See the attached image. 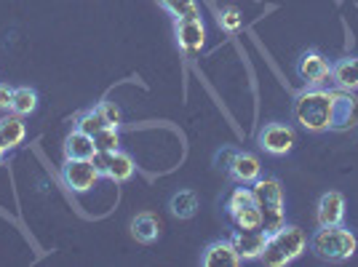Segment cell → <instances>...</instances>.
<instances>
[{
    "instance_id": "cell-1",
    "label": "cell",
    "mask_w": 358,
    "mask_h": 267,
    "mask_svg": "<svg viewBox=\"0 0 358 267\" xmlns=\"http://www.w3.org/2000/svg\"><path fill=\"white\" fill-rule=\"evenodd\" d=\"M294 120L305 131L324 134L331 131V91L321 89V86H310L294 99Z\"/></svg>"
},
{
    "instance_id": "cell-2",
    "label": "cell",
    "mask_w": 358,
    "mask_h": 267,
    "mask_svg": "<svg viewBox=\"0 0 358 267\" xmlns=\"http://www.w3.org/2000/svg\"><path fill=\"white\" fill-rule=\"evenodd\" d=\"M308 246H310V240L305 236V230H299L297 224H284L281 230L268 236L259 262L265 267H286L308 252Z\"/></svg>"
},
{
    "instance_id": "cell-3",
    "label": "cell",
    "mask_w": 358,
    "mask_h": 267,
    "mask_svg": "<svg viewBox=\"0 0 358 267\" xmlns=\"http://www.w3.org/2000/svg\"><path fill=\"white\" fill-rule=\"evenodd\" d=\"M254 206L262 214V230L275 233L286 224V208H284V187L275 177H259L252 185Z\"/></svg>"
},
{
    "instance_id": "cell-4",
    "label": "cell",
    "mask_w": 358,
    "mask_h": 267,
    "mask_svg": "<svg viewBox=\"0 0 358 267\" xmlns=\"http://www.w3.org/2000/svg\"><path fill=\"white\" fill-rule=\"evenodd\" d=\"M358 249V240L353 230H348L345 224H329V227H318L310 238V252L318 259L327 262H345L350 259Z\"/></svg>"
},
{
    "instance_id": "cell-5",
    "label": "cell",
    "mask_w": 358,
    "mask_h": 267,
    "mask_svg": "<svg viewBox=\"0 0 358 267\" xmlns=\"http://www.w3.org/2000/svg\"><path fill=\"white\" fill-rule=\"evenodd\" d=\"M94 166H96V171H99V177H107L110 182H115V185H123V182H129V179L134 177V158L129 155V152H123V150H113V152H99L96 150V155L91 158Z\"/></svg>"
},
{
    "instance_id": "cell-6",
    "label": "cell",
    "mask_w": 358,
    "mask_h": 267,
    "mask_svg": "<svg viewBox=\"0 0 358 267\" xmlns=\"http://www.w3.org/2000/svg\"><path fill=\"white\" fill-rule=\"evenodd\" d=\"M358 126L356 91L331 89V131H350Z\"/></svg>"
},
{
    "instance_id": "cell-7",
    "label": "cell",
    "mask_w": 358,
    "mask_h": 267,
    "mask_svg": "<svg viewBox=\"0 0 358 267\" xmlns=\"http://www.w3.org/2000/svg\"><path fill=\"white\" fill-rule=\"evenodd\" d=\"M257 142H259V147L265 150L268 155L281 158V155H289V152L294 150L297 134H294V129H292L289 123H268V126L259 131Z\"/></svg>"
},
{
    "instance_id": "cell-8",
    "label": "cell",
    "mask_w": 358,
    "mask_h": 267,
    "mask_svg": "<svg viewBox=\"0 0 358 267\" xmlns=\"http://www.w3.org/2000/svg\"><path fill=\"white\" fill-rule=\"evenodd\" d=\"M62 182L70 193H89L91 187L99 182V171L94 161H70L64 158L62 166Z\"/></svg>"
},
{
    "instance_id": "cell-9",
    "label": "cell",
    "mask_w": 358,
    "mask_h": 267,
    "mask_svg": "<svg viewBox=\"0 0 358 267\" xmlns=\"http://www.w3.org/2000/svg\"><path fill=\"white\" fill-rule=\"evenodd\" d=\"M174 35L185 54H198L206 45V24L203 19H177L174 22Z\"/></svg>"
},
{
    "instance_id": "cell-10",
    "label": "cell",
    "mask_w": 358,
    "mask_h": 267,
    "mask_svg": "<svg viewBox=\"0 0 358 267\" xmlns=\"http://www.w3.org/2000/svg\"><path fill=\"white\" fill-rule=\"evenodd\" d=\"M297 75L308 86H321L331 78V62L318 51H305L297 62Z\"/></svg>"
},
{
    "instance_id": "cell-11",
    "label": "cell",
    "mask_w": 358,
    "mask_h": 267,
    "mask_svg": "<svg viewBox=\"0 0 358 267\" xmlns=\"http://www.w3.org/2000/svg\"><path fill=\"white\" fill-rule=\"evenodd\" d=\"M233 246H236V252H238L241 262H254V259H259L262 252H265V243H268V233L265 230H233Z\"/></svg>"
},
{
    "instance_id": "cell-12",
    "label": "cell",
    "mask_w": 358,
    "mask_h": 267,
    "mask_svg": "<svg viewBox=\"0 0 358 267\" xmlns=\"http://www.w3.org/2000/svg\"><path fill=\"white\" fill-rule=\"evenodd\" d=\"M315 222L318 227H329V224H343L345 222V198L337 190H329L321 195L318 206H315Z\"/></svg>"
},
{
    "instance_id": "cell-13",
    "label": "cell",
    "mask_w": 358,
    "mask_h": 267,
    "mask_svg": "<svg viewBox=\"0 0 358 267\" xmlns=\"http://www.w3.org/2000/svg\"><path fill=\"white\" fill-rule=\"evenodd\" d=\"M227 174L238 185H254L257 179L262 177V164H259V158L254 152H236Z\"/></svg>"
},
{
    "instance_id": "cell-14",
    "label": "cell",
    "mask_w": 358,
    "mask_h": 267,
    "mask_svg": "<svg viewBox=\"0 0 358 267\" xmlns=\"http://www.w3.org/2000/svg\"><path fill=\"white\" fill-rule=\"evenodd\" d=\"M201 262L206 267H236L241 265V257L233 246V240H214L211 246H206Z\"/></svg>"
},
{
    "instance_id": "cell-15",
    "label": "cell",
    "mask_w": 358,
    "mask_h": 267,
    "mask_svg": "<svg viewBox=\"0 0 358 267\" xmlns=\"http://www.w3.org/2000/svg\"><path fill=\"white\" fill-rule=\"evenodd\" d=\"M96 155V145H94V136H89L80 129H73L64 139V158L70 161H91Z\"/></svg>"
},
{
    "instance_id": "cell-16",
    "label": "cell",
    "mask_w": 358,
    "mask_h": 267,
    "mask_svg": "<svg viewBox=\"0 0 358 267\" xmlns=\"http://www.w3.org/2000/svg\"><path fill=\"white\" fill-rule=\"evenodd\" d=\"M27 136V126H24V118L22 115H14L8 113L6 118H0V147L6 150H16Z\"/></svg>"
},
{
    "instance_id": "cell-17",
    "label": "cell",
    "mask_w": 358,
    "mask_h": 267,
    "mask_svg": "<svg viewBox=\"0 0 358 267\" xmlns=\"http://www.w3.org/2000/svg\"><path fill=\"white\" fill-rule=\"evenodd\" d=\"M331 80L337 89L358 91V57H345V59L331 64Z\"/></svg>"
},
{
    "instance_id": "cell-18",
    "label": "cell",
    "mask_w": 358,
    "mask_h": 267,
    "mask_svg": "<svg viewBox=\"0 0 358 267\" xmlns=\"http://www.w3.org/2000/svg\"><path fill=\"white\" fill-rule=\"evenodd\" d=\"M131 236L139 240V243H155L158 236H161V222L155 214L150 211H142L131 219Z\"/></svg>"
},
{
    "instance_id": "cell-19",
    "label": "cell",
    "mask_w": 358,
    "mask_h": 267,
    "mask_svg": "<svg viewBox=\"0 0 358 267\" xmlns=\"http://www.w3.org/2000/svg\"><path fill=\"white\" fill-rule=\"evenodd\" d=\"M169 208L179 219H193L195 214H198V208H201V203H198V195L193 190H179V193L171 195Z\"/></svg>"
},
{
    "instance_id": "cell-20",
    "label": "cell",
    "mask_w": 358,
    "mask_h": 267,
    "mask_svg": "<svg viewBox=\"0 0 358 267\" xmlns=\"http://www.w3.org/2000/svg\"><path fill=\"white\" fill-rule=\"evenodd\" d=\"M38 102L41 99H38V91L35 89H30V86H16L14 99H11V113L27 118V115H32L38 110Z\"/></svg>"
},
{
    "instance_id": "cell-21",
    "label": "cell",
    "mask_w": 358,
    "mask_h": 267,
    "mask_svg": "<svg viewBox=\"0 0 358 267\" xmlns=\"http://www.w3.org/2000/svg\"><path fill=\"white\" fill-rule=\"evenodd\" d=\"M158 6L166 14L174 16V22L177 19H201V8L195 0H158Z\"/></svg>"
},
{
    "instance_id": "cell-22",
    "label": "cell",
    "mask_w": 358,
    "mask_h": 267,
    "mask_svg": "<svg viewBox=\"0 0 358 267\" xmlns=\"http://www.w3.org/2000/svg\"><path fill=\"white\" fill-rule=\"evenodd\" d=\"M75 129H80V131H86L89 136H94V134H99L102 129H107V120L102 118V113L96 107H91V110L80 113L75 118Z\"/></svg>"
},
{
    "instance_id": "cell-23",
    "label": "cell",
    "mask_w": 358,
    "mask_h": 267,
    "mask_svg": "<svg viewBox=\"0 0 358 267\" xmlns=\"http://www.w3.org/2000/svg\"><path fill=\"white\" fill-rule=\"evenodd\" d=\"M230 219H233V224H236L238 230H262V214H259L257 206L241 208L238 214H233Z\"/></svg>"
},
{
    "instance_id": "cell-24",
    "label": "cell",
    "mask_w": 358,
    "mask_h": 267,
    "mask_svg": "<svg viewBox=\"0 0 358 267\" xmlns=\"http://www.w3.org/2000/svg\"><path fill=\"white\" fill-rule=\"evenodd\" d=\"M246 206H254V193L246 185H241V187H236V190L230 193L227 203H224V211L233 217V214H238L241 208H246Z\"/></svg>"
},
{
    "instance_id": "cell-25",
    "label": "cell",
    "mask_w": 358,
    "mask_h": 267,
    "mask_svg": "<svg viewBox=\"0 0 358 267\" xmlns=\"http://www.w3.org/2000/svg\"><path fill=\"white\" fill-rule=\"evenodd\" d=\"M217 22H220V27L224 32H238L243 27V14H241L236 6H224V8H220V14H217Z\"/></svg>"
},
{
    "instance_id": "cell-26",
    "label": "cell",
    "mask_w": 358,
    "mask_h": 267,
    "mask_svg": "<svg viewBox=\"0 0 358 267\" xmlns=\"http://www.w3.org/2000/svg\"><path fill=\"white\" fill-rule=\"evenodd\" d=\"M94 145H96V150L99 152H113V150L120 147V134L115 126H107V129H102L99 134H94Z\"/></svg>"
},
{
    "instance_id": "cell-27",
    "label": "cell",
    "mask_w": 358,
    "mask_h": 267,
    "mask_svg": "<svg viewBox=\"0 0 358 267\" xmlns=\"http://www.w3.org/2000/svg\"><path fill=\"white\" fill-rule=\"evenodd\" d=\"M96 110L102 113V118L107 120V126H115V129H120V120H123V115H120L118 104L110 102V99H105V102L96 104Z\"/></svg>"
},
{
    "instance_id": "cell-28",
    "label": "cell",
    "mask_w": 358,
    "mask_h": 267,
    "mask_svg": "<svg viewBox=\"0 0 358 267\" xmlns=\"http://www.w3.org/2000/svg\"><path fill=\"white\" fill-rule=\"evenodd\" d=\"M238 150H230V147H224V150H220L217 152V158H214V164H217V168H230V164H233V155H236Z\"/></svg>"
},
{
    "instance_id": "cell-29",
    "label": "cell",
    "mask_w": 358,
    "mask_h": 267,
    "mask_svg": "<svg viewBox=\"0 0 358 267\" xmlns=\"http://www.w3.org/2000/svg\"><path fill=\"white\" fill-rule=\"evenodd\" d=\"M11 99H14V89L0 83V110L3 113H11Z\"/></svg>"
},
{
    "instance_id": "cell-30",
    "label": "cell",
    "mask_w": 358,
    "mask_h": 267,
    "mask_svg": "<svg viewBox=\"0 0 358 267\" xmlns=\"http://www.w3.org/2000/svg\"><path fill=\"white\" fill-rule=\"evenodd\" d=\"M3 158H6V150L0 147V166H3Z\"/></svg>"
}]
</instances>
